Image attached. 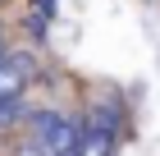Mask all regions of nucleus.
I'll list each match as a JSON object with an SVG mask.
<instances>
[{
    "mask_svg": "<svg viewBox=\"0 0 160 156\" xmlns=\"http://www.w3.org/2000/svg\"><path fill=\"white\" fill-rule=\"evenodd\" d=\"M32 133L50 156H87V129L64 110H32Z\"/></svg>",
    "mask_w": 160,
    "mask_h": 156,
    "instance_id": "f257e3e1",
    "label": "nucleus"
},
{
    "mask_svg": "<svg viewBox=\"0 0 160 156\" xmlns=\"http://www.w3.org/2000/svg\"><path fill=\"white\" fill-rule=\"evenodd\" d=\"M28 83H32V60L9 51V55L0 60V106H14V101H23Z\"/></svg>",
    "mask_w": 160,
    "mask_h": 156,
    "instance_id": "f03ea898",
    "label": "nucleus"
},
{
    "mask_svg": "<svg viewBox=\"0 0 160 156\" xmlns=\"http://www.w3.org/2000/svg\"><path fill=\"white\" fill-rule=\"evenodd\" d=\"M14 156H50V152H46V147L37 143V138H23V143L14 147Z\"/></svg>",
    "mask_w": 160,
    "mask_h": 156,
    "instance_id": "7ed1b4c3",
    "label": "nucleus"
},
{
    "mask_svg": "<svg viewBox=\"0 0 160 156\" xmlns=\"http://www.w3.org/2000/svg\"><path fill=\"white\" fill-rule=\"evenodd\" d=\"M55 5H60V0H32V14H37V19H55Z\"/></svg>",
    "mask_w": 160,
    "mask_h": 156,
    "instance_id": "20e7f679",
    "label": "nucleus"
},
{
    "mask_svg": "<svg viewBox=\"0 0 160 156\" xmlns=\"http://www.w3.org/2000/svg\"><path fill=\"white\" fill-rule=\"evenodd\" d=\"M5 55H9V51H5V32H0V60H5Z\"/></svg>",
    "mask_w": 160,
    "mask_h": 156,
    "instance_id": "39448f33",
    "label": "nucleus"
}]
</instances>
